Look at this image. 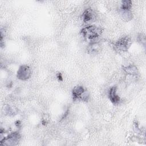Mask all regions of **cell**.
<instances>
[{
  "label": "cell",
  "mask_w": 146,
  "mask_h": 146,
  "mask_svg": "<svg viewBox=\"0 0 146 146\" xmlns=\"http://www.w3.org/2000/svg\"><path fill=\"white\" fill-rule=\"evenodd\" d=\"M103 31V30L101 27L95 25H89L83 28L80 33L85 39L95 41L96 39L102 35Z\"/></svg>",
  "instance_id": "obj_1"
},
{
  "label": "cell",
  "mask_w": 146,
  "mask_h": 146,
  "mask_svg": "<svg viewBox=\"0 0 146 146\" xmlns=\"http://www.w3.org/2000/svg\"><path fill=\"white\" fill-rule=\"evenodd\" d=\"M72 95L74 100L80 99L83 101H87L89 98L88 92L82 86L74 87L72 91Z\"/></svg>",
  "instance_id": "obj_2"
},
{
  "label": "cell",
  "mask_w": 146,
  "mask_h": 146,
  "mask_svg": "<svg viewBox=\"0 0 146 146\" xmlns=\"http://www.w3.org/2000/svg\"><path fill=\"white\" fill-rule=\"evenodd\" d=\"M132 41L129 37L126 36L120 38L114 44L115 49L119 52H124L128 50Z\"/></svg>",
  "instance_id": "obj_3"
},
{
  "label": "cell",
  "mask_w": 146,
  "mask_h": 146,
  "mask_svg": "<svg viewBox=\"0 0 146 146\" xmlns=\"http://www.w3.org/2000/svg\"><path fill=\"white\" fill-rule=\"evenodd\" d=\"M21 138L20 135L18 132H14L1 140V145H16Z\"/></svg>",
  "instance_id": "obj_4"
},
{
  "label": "cell",
  "mask_w": 146,
  "mask_h": 146,
  "mask_svg": "<svg viewBox=\"0 0 146 146\" xmlns=\"http://www.w3.org/2000/svg\"><path fill=\"white\" fill-rule=\"evenodd\" d=\"M31 75V70L27 65L21 66L17 72V77L21 80H28Z\"/></svg>",
  "instance_id": "obj_5"
},
{
  "label": "cell",
  "mask_w": 146,
  "mask_h": 146,
  "mask_svg": "<svg viewBox=\"0 0 146 146\" xmlns=\"http://www.w3.org/2000/svg\"><path fill=\"white\" fill-rule=\"evenodd\" d=\"M95 17L96 14L91 8L86 9L82 15V18L83 21L86 23L93 22L95 19Z\"/></svg>",
  "instance_id": "obj_6"
},
{
  "label": "cell",
  "mask_w": 146,
  "mask_h": 146,
  "mask_svg": "<svg viewBox=\"0 0 146 146\" xmlns=\"http://www.w3.org/2000/svg\"><path fill=\"white\" fill-rule=\"evenodd\" d=\"M108 98L110 101L114 104H117L120 102V97L117 94V87H111L108 91Z\"/></svg>",
  "instance_id": "obj_7"
},
{
  "label": "cell",
  "mask_w": 146,
  "mask_h": 146,
  "mask_svg": "<svg viewBox=\"0 0 146 146\" xmlns=\"http://www.w3.org/2000/svg\"><path fill=\"white\" fill-rule=\"evenodd\" d=\"M100 49V45L98 42H91L87 48L88 53L89 54H96Z\"/></svg>",
  "instance_id": "obj_8"
},
{
  "label": "cell",
  "mask_w": 146,
  "mask_h": 146,
  "mask_svg": "<svg viewBox=\"0 0 146 146\" xmlns=\"http://www.w3.org/2000/svg\"><path fill=\"white\" fill-rule=\"evenodd\" d=\"M124 71L129 75H136L138 74V70L137 67L133 65H129L123 68Z\"/></svg>",
  "instance_id": "obj_9"
},
{
  "label": "cell",
  "mask_w": 146,
  "mask_h": 146,
  "mask_svg": "<svg viewBox=\"0 0 146 146\" xmlns=\"http://www.w3.org/2000/svg\"><path fill=\"white\" fill-rule=\"evenodd\" d=\"M120 15L121 17L126 21L130 20L132 17V14L131 11V10L120 9Z\"/></svg>",
  "instance_id": "obj_10"
},
{
  "label": "cell",
  "mask_w": 146,
  "mask_h": 146,
  "mask_svg": "<svg viewBox=\"0 0 146 146\" xmlns=\"http://www.w3.org/2000/svg\"><path fill=\"white\" fill-rule=\"evenodd\" d=\"M132 7V2L128 0H125L121 1V9L123 10H131Z\"/></svg>",
  "instance_id": "obj_11"
},
{
  "label": "cell",
  "mask_w": 146,
  "mask_h": 146,
  "mask_svg": "<svg viewBox=\"0 0 146 146\" xmlns=\"http://www.w3.org/2000/svg\"><path fill=\"white\" fill-rule=\"evenodd\" d=\"M5 112L7 115H10V116H13V115H15V113H17L16 110H15V108L14 107L10 106L9 105L5 106Z\"/></svg>",
  "instance_id": "obj_12"
}]
</instances>
